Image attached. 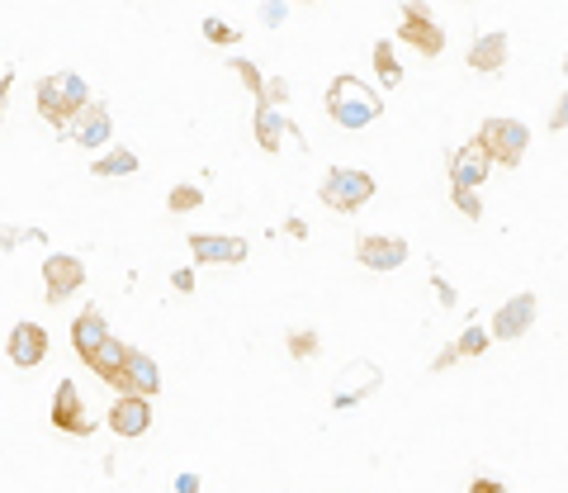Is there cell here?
Here are the masks:
<instances>
[{
    "instance_id": "9a60e30c",
    "label": "cell",
    "mask_w": 568,
    "mask_h": 493,
    "mask_svg": "<svg viewBox=\"0 0 568 493\" xmlns=\"http://www.w3.org/2000/svg\"><path fill=\"white\" fill-rule=\"evenodd\" d=\"M379 389V366L374 361H351V366L341 370L337 389H332V403L337 408H351V403H360L365 394H374Z\"/></svg>"
},
{
    "instance_id": "1f68e13d",
    "label": "cell",
    "mask_w": 568,
    "mask_h": 493,
    "mask_svg": "<svg viewBox=\"0 0 568 493\" xmlns=\"http://www.w3.org/2000/svg\"><path fill=\"white\" fill-rule=\"evenodd\" d=\"M469 493H507V484H502V479H474Z\"/></svg>"
},
{
    "instance_id": "52a82bcc",
    "label": "cell",
    "mask_w": 568,
    "mask_h": 493,
    "mask_svg": "<svg viewBox=\"0 0 568 493\" xmlns=\"http://www.w3.org/2000/svg\"><path fill=\"white\" fill-rule=\"evenodd\" d=\"M43 299L48 304H67L71 294L86 285V266H81V256H71V252H53L48 261H43Z\"/></svg>"
},
{
    "instance_id": "e0dca14e",
    "label": "cell",
    "mask_w": 568,
    "mask_h": 493,
    "mask_svg": "<svg viewBox=\"0 0 568 493\" xmlns=\"http://www.w3.org/2000/svg\"><path fill=\"white\" fill-rule=\"evenodd\" d=\"M507 57H512V38L502 34V29H493V34H483L469 43V72H483V76H493L507 67Z\"/></svg>"
},
{
    "instance_id": "d6a6232c",
    "label": "cell",
    "mask_w": 568,
    "mask_h": 493,
    "mask_svg": "<svg viewBox=\"0 0 568 493\" xmlns=\"http://www.w3.org/2000/svg\"><path fill=\"white\" fill-rule=\"evenodd\" d=\"M550 128H568V95L550 110Z\"/></svg>"
},
{
    "instance_id": "f1b7e54d",
    "label": "cell",
    "mask_w": 568,
    "mask_h": 493,
    "mask_svg": "<svg viewBox=\"0 0 568 493\" xmlns=\"http://www.w3.org/2000/svg\"><path fill=\"white\" fill-rule=\"evenodd\" d=\"M284 100H289V81H284V76H270L266 86H261V105L275 110V105H284Z\"/></svg>"
},
{
    "instance_id": "d4e9b609",
    "label": "cell",
    "mask_w": 568,
    "mask_h": 493,
    "mask_svg": "<svg viewBox=\"0 0 568 493\" xmlns=\"http://www.w3.org/2000/svg\"><path fill=\"white\" fill-rule=\"evenodd\" d=\"M318 332L313 328H299V332H289V356H294V361H313V356H318Z\"/></svg>"
},
{
    "instance_id": "7c38bea8",
    "label": "cell",
    "mask_w": 568,
    "mask_h": 493,
    "mask_svg": "<svg viewBox=\"0 0 568 493\" xmlns=\"http://www.w3.org/2000/svg\"><path fill=\"white\" fill-rule=\"evenodd\" d=\"M71 143L90 147V152H100V147H109V138H114V119H109V105H100V100H90L86 110L76 114V124L67 128Z\"/></svg>"
},
{
    "instance_id": "ffe728a7",
    "label": "cell",
    "mask_w": 568,
    "mask_h": 493,
    "mask_svg": "<svg viewBox=\"0 0 568 493\" xmlns=\"http://www.w3.org/2000/svg\"><path fill=\"white\" fill-rule=\"evenodd\" d=\"M374 72H379V86H384V91H398L403 67H398V48H393V38H379V43H374Z\"/></svg>"
},
{
    "instance_id": "7a4b0ae2",
    "label": "cell",
    "mask_w": 568,
    "mask_h": 493,
    "mask_svg": "<svg viewBox=\"0 0 568 493\" xmlns=\"http://www.w3.org/2000/svg\"><path fill=\"white\" fill-rule=\"evenodd\" d=\"M327 114H332L341 128L360 133L365 124H374V119L384 114V95L374 91L370 81H360V76H337V81L327 86Z\"/></svg>"
},
{
    "instance_id": "3957f363",
    "label": "cell",
    "mask_w": 568,
    "mask_h": 493,
    "mask_svg": "<svg viewBox=\"0 0 568 493\" xmlns=\"http://www.w3.org/2000/svg\"><path fill=\"white\" fill-rule=\"evenodd\" d=\"M322 204L327 209H337V214H355L360 204L374 200V176L370 171H360V166H332L327 176H322Z\"/></svg>"
},
{
    "instance_id": "5bb4252c",
    "label": "cell",
    "mask_w": 568,
    "mask_h": 493,
    "mask_svg": "<svg viewBox=\"0 0 568 493\" xmlns=\"http://www.w3.org/2000/svg\"><path fill=\"white\" fill-rule=\"evenodd\" d=\"M355 261L370 266V271H398V266L408 261V242L384 238V233H370V238L355 242Z\"/></svg>"
},
{
    "instance_id": "7402d4cb",
    "label": "cell",
    "mask_w": 568,
    "mask_h": 493,
    "mask_svg": "<svg viewBox=\"0 0 568 493\" xmlns=\"http://www.w3.org/2000/svg\"><path fill=\"white\" fill-rule=\"evenodd\" d=\"M128 351L133 347H124L119 337H105V347L95 351V361H90V370L100 375V380H114L119 370H124V361H128Z\"/></svg>"
},
{
    "instance_id": "e575fe53",
    "label": "cell",
    "mask_w": 568,
    "mask_h": 493,
    "mask_svg": "<svg viewBox=\"0 0 568 493\" xmlns=\"http://www.w3.org/2000/svg\"><path fill=\"white\" fill-rule=\"evenodd\" d=\"M176 493H199V479L195 475H180L176 479Z\"/></svg>"
},
{
    "instance_id": "8fae6325",
    "label": "cell",
    "mask_w": 568,
    "mask_h": 493,
    "mask_svg": "<svg viewBox=\"0 0 568 493\" xmlns=\"http://www.w3.org/2000/svg\"><path fill=\"white\" fill-rule=\"evenodd\" d=\"M5 356H10L19 370L43 366V361H48V332L38 328V323H15L10 337H5Z\"/></svg>"
},
{
    "instance_id": "44dd1931",
    "label": "cell",
    "mask_w": 568,
    "mask_h": 493,
    "mask_svg": "<svg viewBox=\"0 0 568 493\" xmlns=\"http://www.w3.org/2000/svg\"><path fill=\"white\" fill-rule=\"evenodd\" d=\"M90 171H95V176H133V171H138V152H133V147H109V152H100V157H95V166H90Z\"/></svg>"
},
{
    "instance_id": "4fadbf2b",
    "label": "cell",
    "mask_w": 568,
    "mask_h": 493,
    "mask_svg": "<svg viewBox=\"0 0 568 493\" xmlns=\"http://www.w3.org/2000/svg\"><path fill=\"white\" fill-rule=\"evenodd\" d=\"M488 176H493V157H488V147H483L479 138H469V143L450 157V185H469V190H479Z\"/></svg>"
},
{
    "instance_id": "836d02e7",
    "label": "cell",
    "mask_w": 568,
    "mask_h": 493,
    "mask_svg": "<svg viewBox=\"0 0 568 493\" xmlns=\"http://www.w3.org/2000/svg\"><path fill=\"white\" fill-rule=\"evenodd\" d=\"M171 285H176L180 294H190V290H195V271H176V275H171Z\"/></svg>"
},
{
    "instance_id": "5b68a950",
    "label": "cell",
    "mask_w": 568,
    "mask_h": 493,
    "mask_svg": "<svg viewBox=\"0 0 568 493\" xmlns=\"http://www.w3.org/2000/svg\"><path fill=\"white\" fill-rule=\"evenodd\" d=\"M398 43L417 48L422 57H441L445 53V29L436 24L426 0H403V24H398Z\"/></svg>"
},
{
    "instance_id": "484cf974",
    "label": "cell",
    "mask_w": 568,
    "mask_h": 493,
    "mask_svg": "<svg viewBox=\"0 0 568 493\" xmlns=\"http://www.w3.org/2000/svg\"><path fill=\"white\" fill-rule=\"evenodd\" d=\"M450 200H455V209H460L464 219H479V214H483L479 190H469V185H450Z\"/></svg>"
},
{
    "instance_id": "d6986e66",
    "label": "cell",
    "mask_w": 568,
    "mask_h": 493,
    "mask_svg": "<svg viewBox=\"0 0 568 493\" xmlns=\"http://www.w3.org/2000/svg\"><path fill=\"white\" fill-rule=\"evenodd\" d=\"M284 133H294V128H289V119H284L280 110H266V105H261V110H256V143L266 147V152H280Z\"/></svg>"
},
{
    "instance_id": "9c48e42d",
    "label": "cell",
    "mask_w": 568,
    "mask_h": 493,
    "mask_svg": "<svg viewBox=\"0 0 568 493\" xmlns=\"http://www.w3.org/2000/svg\"><path fill=\"white\" fill-rule=\"evenodd\" d=\"M114 389L119 394H138V399H152V394H161V370H157V361L147 356V351H128V361H124V370L114 375Z\"/></svg>"
},
{
    "instance_id": "d590c367",
    "label": "cell",
    "mask_w": 568,
    "mask_h": 493,
    "mask_svg": "<svg viewBox=\"0 0 568 493\" xmlns=\"http://www.w3.org/2000/svg\"><path fill=\"white\" fill-rule=\"evenodd\" d=\"M10 81H15V72H0V119H5V91H10Z\"/></svg>"
},
{
    "instance_id": "8992f818",
    "label": "cell",
    "mask_w": 568,
    "mask_h": 493,
    "mask_svg": "<svg viewBox=\"0 0 568 493\" xmlns=\"http://www.w3.org/2000/svg\"><path fill=\"white\" fill-rule=\"evenodd\" d=\"M48 418H53V427L57 432H67V437H90V432H95V422H90L86 399H81L76 380H62L53 389V408H48Z\"/></svg>"
},
{
    "instance_id": "4316f807",
    "label": "cell",
    "mask_w": 568,
    "mask_h": 493,
    "mask_svg": "<svg viewBox=\"0 0 568 493\" xmlns=\"http://www.w3.org/2000/svg\"><path fill=\"white\" fill-rule=\"evenodd\" d=\"M228 67H232V72H237V76H242V81H247V91L256 95V100H261V86H266V76L256 72V67H251L247 57H228Z\"/></svg>"
},
{
    "instance_id": "30bf717a",
    "label": "cell",
    "mask_w": 568,
    "mask_h": 493,
    "mask_svg": "<svg viewBox=\"0 0 568 493\" xmlns=\"http://www.w3.org/2000/svg\"><path fill=\"white\" fill-rule=\"evenodd\" d=\"M190 252L199 266H237L247 261V238H228V233H190Z\"/></svg>"
},
{
    "instance_id": "4dcf8cb0",
    "label": "cell",
    "mask_w": 568,
    "mask_h": 493,
    "mask_svg": "<svg viewBox=\"0 0 568 493\" xmlns=\"http://www.w3.org/2000/svg\"><path fill=\"white\" fill-rule=\"evenodd\" d=\"M455 361H460V351H455V342H450V347L436 351V361H431V370H450Z\"/></svg>"
},
{
    "instance_id": "f546056e",
    "label": "cell",
    "mask_w": 568,
    "mask_h": 493,
    "mask_svg": "<svg viewBox=\"0 0 568 493\" xmlns=\"http://www.w3.org/2000/svg\"><path fill=\"white\" fill-rule=\"evenodd\" d=\"M261 19H266L270 29H280L284 19H289V10H284V0H266V5H261Z\"/></svg>"
},
{
    "instance_id": "8d00e7d4",
    "label": "cell",
    "mask_w": 568,
    "mask_h": 493,
    "mask_svg": "<svg viewBox=\"0 0 568 493\" xmlns=\"http://www.w3.org/2000/svg\"><path fill=\"white\" fill-rule=\"evenodd\" d=\"M564 72H568V62H564Z\"/></svg>"
},
{
    "instance_id": "cb8c5ba5",
    "label": "cell",
    "mask_w": 568,
    "mask_h": 493,
    "mask_svg": "<svg viewBox=\"0 0 568 493\" xmlns=\"http://www.w3.org/2000/svg\"><path fill=\"white\" fill-rule=\"evenodd\" d=\"M199 204H204V190H199V185H171V195H166V209H171V214H190Z\"/></svg>"
},
{
    "instance_id": "83f0119b",
    "label": "cell",
    "mask_w": 568,
    "mask_h": 493,
    "mask_svg": "<svg viewBox=\"0 0 568 493\" xmlns=\"http://www.w3.org/2000/svg\"><path fill=\"white\" fill-rule=\"evenodd\" d=\"M204 38H209V43H223V48H232L242 34H237L232 24H223V19H204Z\"/></svg>"
},
{
    "instance_id": "277c9868",
    "label": "cell",
    "mask_w": 568,
    "mask_h": 493,
    "mask_svg": "<svg viewBox=\"0 0 568 493\" xmlns=\"http://www.w3.org/2000/svg\"><path fill=\"white\" fill-rule=\"evenodd\" d=\"M479 143L488 147V157H493L497 166H521L526 162V147H531V128L521 124V119L493 114V119H483Z\"/></svg>"
},
{
    "instance_id": "ac0fdd59",
    "label": "cell",
    "mask_w": 568,
    "mask_h": 493,
    "mask_svg": "<svg viewBox=\"0 0 568 493\" xmlns=\"http://www.w3.org/2000/svg\"><path fill=\"white\" fill-rule=\"evenodd\" d=\"M147 427H152V403L138 399V394H124L109 408V432L114 437H142Z\"/></svg>"
},
{
    "instance_id": "ba28073f",
    "label": "cell",
    "mask_w": 568,
    "mask_h": 493,
    "mask_svg": "<svg viewBox=\"0 0 568 493\" xmlns=\"http://www.w3.org/2000/svg\"><path fill=\"white\" fill-rule=\"evenodd\" d=\"M535 313H540V304H535V294H512L502 309L493 313V323H488V332H493V342H516V337H526L535 323Z\"/></svg>"
},
{
    "instance_id": "603a6c76",
    "label": "cell",
    "mask_w": 568,
    "mask_h": 493,
    "mask_svg": "<svg viewBox=\"0 0 568 493\" xmlns=\"http://www.w3.org/2000/svg\"><path fill=\"white\" fill-rule=\"evenodd\" d=\"M488 342H493V332L479 328V323H469V328L455 337V351H460V361H474V356H483V351H488Z\"/></svg>"
},
{
    "instance_id": "2e32d148",
    "label": "cell",
    "mask_w": 568,
    "mask_h": 493,
    "mask_svg": "<svg viewBox=\"0 0 568 493\" xmlns=\"http://www.w3.org/2000/svg\"><path fill=\"white\" fill-rule=\"evenodd\" d=\"M105 337H109V323H105V313L95 309V304L76 313V323H71V347H76V356H81L86 366L95 361V351L105 347Z\"/></svg>"
},
{
    "instance_id": "6da1fadb",
    "label": "cell",
    "mask_w": 568,
    "mask_h": 493,
    "mask_svg": "<svg viewBox=\"0 0 568 493\" xmlns=\"http://www.w3.org/2000/svg\"><path fill=\"white\" fill-rule=\"evenodd\" d=\"M34 105H38V114H43V124L57 128V133H67V128L76 124V114L90 105V86L76 72L43 76L34 86Z\"/></svg>"
}]
</instances>
